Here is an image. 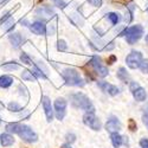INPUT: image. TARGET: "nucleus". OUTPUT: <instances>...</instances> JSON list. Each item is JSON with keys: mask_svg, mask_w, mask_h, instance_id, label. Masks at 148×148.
<instances>
[{"mask_svg": "<svg viewBox=\"0 0 148 148\" xmlns=\"http://www.w3.org/2000/svg\"><path fill=\"white\" fill-rule=\"evenodd\" d=\"M70 101L71 104L75 108H79L85 110L87 113H94L95 112V107L89 100L88 96H85L82 92H76V94H71L70 95Z\"/></svg>", "mask_w": 148, "mask_h": 148, "instance_id": "obj_1", "label": "nucleus"}, {"mask_svg": "<svg viewBox=\"0 0 148 148\" xmlns=\"http://www.w3.org/2000/svg\"><path fill=\"white\" fill-rule=\"evenodd\" d=\"M62 76H63L65 83L71 87H83L84 85V81L81 77L79 72L73 69V68H66L62 72Z\"/></svg>", "mask_w": 148, "mask_h": 148, "instance_id": "obj_2", "label": "nucleus"}, {"mask_svg": "<svg viewBox=\"0 0 148 148\" xmlns=\"http://www.w3.org/2000/svg\"><path fill=\"white\" fill-rule=\"evenodd\" d=\"M125 36H126L127 43L133 45L136 42H139L141 39V37L143 36V27L141 25H134V26L127 29Z\"/></svg>", "mask_w": 148, "mask_h": 148, "instance_id": "obj_3", "label": "nucleus"}, {"mask_svg": "<svg viewBox=\"0 0 148 148\" xmlns=\"http://www.w3.org/2000/svg\"><path fill=\"white\" fill-rule=\"evenodd\" d=\"M17 134L20 136L21 140L26 141L29 143H32V142H36L37 140H38V135H37L32 128H30L29 126L26 125H19V128L17 130Z\"/></svg>", "mask_w": 148, "mask_h": 148, "instance_id": "obj_4", "label": "nucleus"}, {"mask_svg": "<svg viewBox=\"0 0 148 148\" xmlns=\"http://www.w3.org/2000/svg\"><path fill=\"white\" fill-rule=\"evenodd\" d=\"M89 65L92 66L94 71L97 73L100 77H106L108 75V69L102 64V60L98 56H94L91 60L89 62Z\"/></svg>", "mask_w": 148, "mask_h": 148, "instance_id": "obj_5", "label": "nucleus"}, {"mask_svg": "<svg viewBox=\"0 0 148 148\" xmlns=\"http://www.w3.org/2000/svg\"><path fill=\"white\" fill-rule=\"evenodd\" d=\"M83 122H84L85 126L90 127L92 130H100L101 127H102L101 121L95 116L94 113H87V114H84V116H83Z\"/></svg>", "mask_w": 148, "mask_h": 148, "instance_id": "obj_6", "label": "nucleus"}, {"mask_svg": "<svg viewBox=\"0 0 148 148\" xmlns=\"http://www.w3.org/2000/svg\"><path fill=\"white\" fill-rule=\"evenodd\" d=\"M129 88H130V91L134 96V98L136 101L139 102H143L146 98H147V94H146V90L140 87V84L136 83V82H130V85H129Z\"/></svg>", "mask_w": 148, "mask_h": 148, "instance_id": "obj_7", "label": "nucleus"}, {"mask_svg": "<svg viewBox=\"0 0 148 148\" xmlns=\"http://www.w3.org/2000/svg\"><path fill=\"white\" fill-rule=\"evenodd\" d=\"M142 62V53L139 51H132L126 57V63L130 69H138Z\"/></svg>", "mask_w": 148, "mask_h": 148, "instance_id": "obj_8", "label": "nucleus"}, {"mask_svg": "<svg viewBox=\"0 0 148 148\" xmlns=\"http://www.w3.org/2000/svg\"><path fill=\"white\" fill-rule=\"evenodd\" d=\"M65 110H66V101L62 97L57 98V100L55 101V110H53L57 120H63L64 119Z\"/></svg>", "mask_w": 148, "mask_h": 148, "instance_id": "obj_9", "label": "nucleus"}, {"mask_svg": "<svg viewBox=\"0 0 148 148\" xmlns=\"http://www.w3.org/2000/svg\"><path fill=\"white\" fill-rule=\"evenodd\" d=\"M97 85L98 88H100L102 91H104L106 94L110 95V96H115L120 92V89L117 87H115V85L110 84L108 82H104V81H101V82H97Z\"/></svg>", "mask_w": 148, "mask_h": 148, "instance_id": "obj_10", "label": "nucleus"}, {"mask_svg": "<svg viewBox=\"0 0 148 148\" xmlns=\"http://www.w3.org/2000/svg\"><path fill=\"white\" fill-rule=\"evenodd\" d=\"M43 108H44V112H45V115H46V120L49 122H51L52 119H53V109H52V106H51L50 98H49L47 96L43 97Z\"/></svg>", "mask_w": 148, "mask_h": 148, "instance_id": "obj_11", "label": "nucleus"}, {"mask_svg": "<svg viewBox=\"0 0 148 148\" xmlns=\"http://www.w3.org/2000/svg\"><path fill=\"white\" fill-rule=\"evenodd\" d=\"M106 129L109 133H117L121 129V122L116 117H110L106 123Z\"/></svg>", "mask_w": 148, "mask_h": 148, "instance_id": "obj_12", "label": "nucleus"}, {"mask_svg": "<svg viewBox=\"0 0 148 148\" xmlns=\"http://www.w3.org/2000/svg\"><path fill=\"white\" fill-rule=\"evenodd\" d=\"M30 30L37 36H43L46 33V25L43 21H34L33 24H31Z\"/></svg>", "mask_w": 148, "mask_h": 148, "instance_id": "obj_13", "label": "nucleus"}, {"mask_svg": "<svg viewBox=\"0 0 148 148\" xmlns=\"http://www.w3.org/2000/svg\"><path fill=\"white\" fill-rule=\"evenodd\" d=\"M8 39H10L11 44L13 45L14 49L20 47V45H21V43H23V37H21L20 33H18V32H16V33H11V34L8 36Z\"/></svg>", "mask_w": 148, "mask_h": 148, "instance_id": "obj_14", "label": "nucleus"}, {"mask_svg": "<svg viewBox=\"0 0 148 148\" xmlns=\"http://www.w3.org/2000/svg\"><path fill=\"white\" fill-rule=\"evenodd\" d=\"M0 143H1L3 147H8V146L14 143V139L8 133H4V134L0 135Z\"/></svg>", "mask_w": 148, "mask_h": 148, "instance_id": "obj_15", "label": "nucleus"}, {"mask_svg": "<svg viewBox=\"0 0 148 148\" xmlns=\"http://www.w3.org/2000/svg\"><path fill=\"white\" fill-rule=\"evenodd\" d=\"M13 83V78L11 76L4 75V76H0V87L1 88H8Z\"/></svg>", "mask_w": 148, "mask_h": 148, "instance_id": "obj_16", "label": "nucleus"}, {"mask_svg": "<svg viewBox=\"0 0 148 148\" xmlns=\"http://www.w3.org/2000/svg\"><path fill=\"white\" fill-rule=\"evenodd\" d=\"M110 139H112V143L115 148H119L122 145V136L119 133H112L110 135Z\"/></svg>", "mask_w": 148, "mask_h": 148, "instance_id": "obj_17", "label": "nucleus"}, {"mask_svg": "<svg viewBox=\"0 0 148 148\" xmlns=\"http://www.w3.org/2000/svg\"><path fill=\"white\" fill-rule=\"evenodd\" d=\"M117 78L121 79L122 82H125V83H127L129 81V75H128V72L125 68H120L117 70Z\"/></svg>", "mask_w": 148, "mask_h": 148, "instance_id": "obj_18", "label": "nucleus"}, {"mask_svg": "<svg viewBox=\"0 0 148 148\" xmlns=\"http://www.w3.org/2000/svg\"><path fill=\"white\" fill-rule=\"evenodd\" d=\"M107 19L112 21V24H114V25H116V24H119L121 17L119 13H115V12H109V13L107 14Z\"/></svg>", "mask_w": 148, "mask_h": 148, "instance_id": "obj_19", "label": "nucleus"}, {"mask_svg": "<svg viewBox=\"0 0 148 148\" xmlns=\"http://www.w3.org/2000/svg\"><path fill=\"white\" fill-rule=\"evenodd\" d=\"M3 29H4V31H11V30H13L14 29V20L12 19V18H8L7 20H5L3 23Z\"/></svg>", "mask_w": 148, "mask_h": 148, "instance_id": "obj_20", "label": "nucleus"}, {"mask_svg": "<svg viewBox=\"0 0 148 148\" xmlns=\"http://www.w3.org/2000/svg\"><path fill=\"white\" fill-rule=\"evenodd\" d=\"M19 125L20 123H17V122H13V123H7L6 125V130L8 133H14L17 134V130L19 128Z\"/></svg>", "mask_w": 148, "mask_h": 148, "instance_id": "obj_21", "label": "nucleus"}, {"mask_svg": "<svg viewBox=\"0 0 148 148\" xmlns=\"http://www.w3.org/2000/svg\"><path fill=\"white\" fill-rule=\"evenodd\" d=\"M4 70H7V71H13V70H17L19 68V65L16 63V62H8V63H5L3 65Z\"/></svg>", "mask_w": 148, "mask_h": 148, "instance_id": "obj_22", "label": "nucleus"}, {"mask_svg": "<svg viewBox=\"0 0 148 148\" xmlns=\"http://www.w3.org/2000/svg\"><path fill=\"white\" fill-rule=\"evenodd\" d=\"M21 77H23V79H25V81H36L34 75L29 70H24L23 73H21Z\"/></svg>", "mask_w": 148, "mask_h": 148, "instance_id": "obj_23", "label": "nucleus"}, {"mask_svg": "<svg viewBox=\"0 0 148 148\" xmlns=\"http://www.w3.org/2000/svg\"><path fill=\"white\" fill-rule=\"evenodd\" d=\"M8 109L11 110V112H16V113H18V112H20V110H21V107H20L17 102H11V103L8 104Z\"/></svg>", "mask_w": 148, "mask_h": 148, "instance_id": "obj_24", "label": "nucleus"}, {"mask_svg": "<svg viewBox=\"0 0 148 148\" xmlns=\"http://www.w3.org/2000/svg\"><path fill=\"white\" fill-rule=\"evenodd\" d=\"M139 68L143 73H148V59H142Z\"/></svg>", "mask_w": 148, "mask_h": 148, "instance_id": "obj_25", "label": "nucleus"}, {"mask_svg": "<svg viewBox=\"0 0 148 148\" xmlns=\"http://www.w3.org/2000/svg\"><path fill=\"white\" fill-rule=\"evenodd\" d=\"M20 59L23 60V63L29 64V65H33V63H32L31 58H30V57H29L26 53H21V56H20Z\"/></svg>", "mask_w": 148, "mask_h": 148, "instance_id": "obj_26", "label": "nucleus"}, {"mask_svg": "<svg viewBox=\"0 0 148 148\" xmlns=\"http://www.w3.org/2000/svg\"><path fill=\"white\" fill-rule=\"evenodd\" d=\"M38 13H42V14H45V16H51L53 13V11L51 8H47V7H44V8H40L37 11Z\"/></svg>", "mask_w": 148, "mask_h": 148, "instance_id": "obj_27", "label": "nucleus"}, {"mask_svg": "<svg viewBox=\"0 0 148 148\" xmlns=\"http://www.w3.org/2000/svg\"><path fill=\"white\" fill-rule=\"evenodd\" d=\"M66 47H68V45H66V43H65L64 40H58V43H57V49H58L59 51H65Z\"/></svg>", "mask_w": 148, "mask_h": 148, "instance_id": "obj_28", "label": "nucleus"}, {"mask_svg": "<svg viewBox=\"0 0 148 148\" xmlns=\"http://www.w3.org/2000/svg\"><path fill=\"white\" fill-rule=\"evenodd\" d=\"M65 139H66V142L70 145V143H72V142H75L76 136H75V134H72V133H68V134H66V136H65Z\"/></svg>", "mask_w": 148, "mask_h": 148, "instance_id": "obj_29", "label": "nucleus"}, {"mask_svg": "<svg viewBox=\"0 0 148 148\" xmlns=\"http://www.w3.org/2000/svg\"><path fill=\"white\" fill-rule=\"evenodd\" d=\"M128 128H129L132 132H135V130H136V122H135L133 119H130L129 122H128Z\"/></svg>", "mask_w": 148, "mask_h": 148, "instance_id": "obj_30", "label": "nucleus"}, {"mask_svg": "<svg viewBox=\"0 0 148 148\" xmlns=\"http://www.w3.org/2000/svg\"><path fill=\"white\" fill-rule=\"evenodd\" d=\"M88 3H89L91 6L100 7V6L102 5V0H88Z\"/></svg>", "mask_w": 148, "mask_h": 148, "instance_id": "obj_31", "label": "nucleus"}, {"mask_svg": "<svg viewBox=\"0 0 148 148\" xmlns=\"http://www.w3.org/2000/svg\"><path fill=\"white\" fill-rule=\"evenodd\" d=\"M142 121H143L145 125L148 127V109H145V113L142 115Z\"/></svg>", "mask_w": 148, "mask_h": 148, "instance_id": "obj_32", "label": "nucleus"}, {"mask_svg": "<svg viewBox=\"0 0 148 148\" xmlns=\"http://www.w3.org/2000/svg\"><path fill=\"white\" fill-rule=\"evenodd\" d=\"M140 146H141V148H148V139H146V138L141 139L140 140Z\"/></svg>", "mask_w": 148, "mask_h": 148, "instance_id": "obj_33", "label": "nucleus"}, {"mask_svg": "<svg viewBox=\"0 0 148 148\" xmlns=\"http://www.w3.org/2000/svg\"><path fill=\"white\" fill-rule=\"evenodd\" d=\"M56 3H57V6L60 7V8H64L65 7V3L64 1H59V0H56Z\"/></svg>", "mask_w": 148, "mask_h": 148, "instance_id": "obj_34", "label": "nucleus"}, {"mask_svg": "<svg viewBox=\"0 0 148 148\" xmlns=\"http://www.w3.org/2000/svg\"><path fill=\"white\" fill-rule=\"evenodd\" d=\"M115 59H116V58H115V56H112V57H110V59H109V64H112Z\"/></svg>", "mask_w": 148, "mask_h": 148, "instance_id": "obj_35", "label": "nucleus"}, {"mask_svg": "<svg viewBox=\"0 0 148 148\" xmlns=\"http://www.w3.org/2000/svg\"><path fill=\"white\" fill-rule=\"evenodd\" d=\"M63 148H72V147L69 143H65V145H63Z\"/></svg>", "mask_w": 148, "mask_h": 148, "instance_id": "obj_36", "label": "nucleus"}, {"mask_svg": "<svg viewBox=\"0 0 148 148\" xmlns=\"http://www.w3.org/2000/svg\"><path fill=\"white\" fill-rule=\"evenodd\" d=\"M146 43H147V44H148V34H147V36H146Z\"/></svg>", "mask_w": 148, "mask_h": 148, "instance_id": "obj_37", "label": "nucleus"}, {"mask_svg": "<svg viewBox=\"0 0 148 148\" xmlns=\"http://www.w3.org/2000/svg\"><path fill=\"white\" fill-rule=\"evenodd\" d=\"M0 123H1V120H0Z\"/></svg>", "mask_w": 148, "mask_h": 148, "instance_id": "obj_38", "label": "nucleus"}, {"mask_svg": "<svg viewBox=\"0 0 148 148\" xmlns=\"http://www.w3.org/2000/svg\"><path fill=\"white\" fill-rule=\"evenodd\" d=\"M0 1H3V0H0Z\"/></svg>", "mask_w": 148, "mask_h": 148, "instance_id": "obj_39", "label": "nucleus"}, {"mask_svg": "<svg viewBox=\"0 0 148 148\" xmlns=\"http://www.w3.org/2000/svg\"><path fill=\"white\" fill-rule=\"evenodd\" d=\"M147 11H148V8H147Z\"/></svg>", "mask_w": 148, "mask_h": 148, "instance_id": "obj_40", "label": "nucleus"}, {"mask_svg": "<svg viewBox=\"0 0 148 148\" xmlns=\"http://www.w3.org/2000/svg\"><path fill=\"white\" fill-rule=\"evenodd\" d=\"M62 148H63V147H62Z\"/></svg>", "mask_w": 148, "mask_h": 148, "instance_id": "obj_41", "label": "nucleus"}, {"mask_svg": "<svg viewBox=\"0 0 148 148\" xmlns=\"http://www.w3.org/2000/svg\"><path fill=\"white\" fill-rule=\"evenodd\" d=\"M55 1H56V0H55Z\"/></svg>", "mask_w": 148, "mask_h": 148, "instance_id": "obj_42", "label": "nucleus"}]
</instances>
